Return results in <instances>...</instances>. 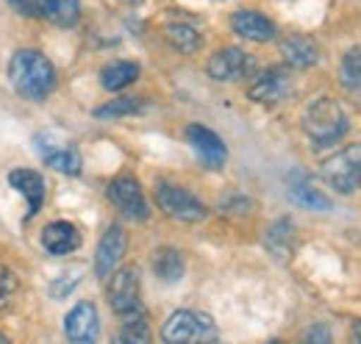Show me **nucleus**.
Returning a JSON list of instances; mask_svg holds the SVG:
<instances>
[{
    "label": "nucleus",
    "mask_w": 361,
    "mask_h": 344,
    "mask_svg": "<svg viewBox=\"0 0 361 344\" xmlns=\"http://www.w3.org/2000/svg\"><path fill=\"white\" fill-rule=\"evenodd\" d=\"M8 81L25 100H45L56 89V67L45 53L23 47L8 59Z\"/></svg>",
    "instance_id": "f257e3e1"
},
{
    "label": "nucleus",
    "mask_w": 361,
    "mask_h": 344,
    "mask_svg": "<svg viewBox=\"0 0 361 344\" xmlns=\"http://www.w3.org/2000/svg\"><path fill=\"white\" fill-rule=\"evenodd\" d=\"M303 130L314 142V147H331L350 130V117L339 100L319 97L303 114Z\"/></svg>",
    "instance_id": "f03ea898"
},
{
    "label": "nucleus",
    "mask_w": 361,
    "mask_h": 344,
    "mask_svg": "<svg viewBox=\"0 0 361 344\" xmlns=\"http://www.w3.org/2000/svg\"><path fill=\"white\" fill-rule=\"evenodd\" d=\"M161 339L164 344H214L217 325L203 311L180 308L176 314H170L167 322L161 325Z\"/></svg>",
    "instance_id": "7ed1b4c3"
},
{
    "label": "nucleus",
    "mask_w": 361,
    "mask_h": 344,
    "mask_svg": "<svg viewBox=\"0 0 361 344\" xmlns=\"http://www.w3.org/2000/svg\"><path fill=\"white\" fill-rule=\"evenodd\" d=\"M106 297L109 305L117 317L123 319H134L142 317L145 308H142V283H139V269L136 266H123L117 269L109 283H106Z\"/></svg>",
    "instance_id": "20e7f679"
},
{
    "label": "nucleus",
    "mask_w": 361,
    "mask_h": 344,
    "mask_svg": "<svg viewBox=\"0 0 361 344\" xmlns=\"http://www.w3.org/2000/svg\"><path fill=\"white\" fill-rule=\"evenodd\" d=\"M322 180L339 192V195H353L361 189V142L350 145L334 156H328V161H322Z\"/></svg>",
    "instance_id": "39448f33"
},
{
    "label": "nucleus",
    "mask_w": 361,
    "mask_h": 344,
    "mask_svg": "<svg viewBox=\"0 0 361 344\" xmlns=\"http://www.w3.org/2000/svg\"><path fill=\"white\" fill-rule=\"evenodd\" d=\"M156 203L167 216L178 222H203L209 216V209L183 186L176 183H159L156 186Z\"/></svg>",
    "instance_id": "423d86ee"
},
{
    "label": "nucleus",
    "mask_w": 361,
    "mask_h": 344,
    "mask_svg": "<svg viewBox=\"0 0 361 344\" xmlns=\"http://www.w3.org/2000/svg\"><path fill=\"white\" fill-rule=\"evenodd\" d=\"M109 200L111 206L131 222H145L150 216V209H147V200H145V192L139 186L134 175H117L111 183H109Z\"/></svg>",
    "instance_id": "0eeeda50"
},
{
    "label": "nucleus",
    "mask_w": 361,
    "mask_h": 344,
    "mask_svg": "<svg viewBox=\"0 0 361 344\" xmlns=\"http://www.w3.org/2000/svg\"><path fill=\"white\" fill-rule=\"evenodd\" d=\"M64 336L70 344H97V339H100V314H97L94 302H75L67 311Z\"/></svg>",
    "instance_id": "6e6552de"
},
{
    "label": "nucleus",
    "mask_w": 361,
    "mask_h": 344,
    "mask_svg": "<svg viewBox=\"0 0 361 344\" xmlns=\"http://www.w3.org/2000/svg\"><path fill=\"white\" fill-rule=\"evenodd\" d=\"M126 250H128L126 231L120 225H109L106 233L97 242V250H94V275L100 281H109L117 272V266H120V261L126 256Z\"/></svg>",
    "instance_id": "1a4fd4ad"
},
{
    "label": "nucleus",
    "mask_w": 361,
    "mask_h": 344,
    "mask_svg": "<svg viewBox=\"0 0 361 344\" xmlns=\"http://www.w3.org/2000/svg\"><path fill=\"white\" fill-rule=\"evenodd\" d=\"M186 142H189V147L195 150V156L200 159V164L203 167H209V170H223L228 161V147L226 142L214 133L212 128H206V125H189L186 128Z\"/></svg>",
    "instance_id": "9d476101"
},
{
    "label": "nucleus",
    "mask_w": 361,
    "mask_h": 344,
    "mask_svg": "<svg viewBox=\"0 0 361 344\" xmlns=\"http://www.w3.org/2000/svg\"><path fill=\"white\" fill-rule=\"evenodd\" d=\"M250 67H253V59L242 47H223L209 59L206 73L220 84H233V81H242L250 73Z\"/></svg>",
    "instance_id": "9b49d317"
},
{
    "label": "nucleus",
    "mask_w": 361,
    "mask_h": 344,
    "mask_svg": "<svg viewBox=\"0 0 361 344\" xmlns=\"http://www.w3.org/2000/svg\"><path fill=\"white\" fill-rule=\"evenodd\" d=\"M37 150H39L42 161L50 170L64 172V175H78L81 172V153L73 145L53 139L50 133H39L37 136Z\"/></svg>",
    "instance_id": "f8f14e48"
},
{
    "label": "nucleus",
    "mask_w": 361,
    "mask_h": 344,
    "mask_svg": "<svg viewBox=\"0 0 361 344\" xmlns=\"http://www.w3.org/2000/svg\"><path fill=\"white\" fill-rule=\"evenodd\" d=\"M292 92V78L283 67H270L264 70L262 75H256V81L247 89V97L256 100V103H264V106H272V103H281L286 94Z\"/></svg>",
    "instance_id": "ddd939ff"
},
{
    "label": "nucleus",
    "mask_w": 361,
    "mask_h": 344,
    "mask_svg": "<svg viewBox=\"0 0 361 344\" xmlns=\"http://www.w3.org/2000/svg\"><path fill=\"white\" fill-rule=\"evenodd\" d=\"M231 28L242 39H250V42H270V39H275V23L270 17H264L262 11H253V8L233 11L231 14Z\"/></svg>",
    "instance_id": "4468645a"
},
{
    "label": "nucleus",
    "mask_w": 361,
    "mask_h": 344,
    "mask_svg": "<svg viewBox=\"0 0 361 344\" xmlns=\"http://www.w3.org/2000/svg\"><path fill=\"white\" fill-rule=\"evenodd\" d=\"M8 183L25 197V206H28L25 219H34V216L39 214V209H42V200H45V180H42V175L37 170L20 167V170L8 172Z\"/></svg>",
    "instance_id": "2eb2a0df"
},
{
    "label": "nucleus",
    "mask_w": 361,
    "mask_h": 344,
    "mask_svg": "<svg viewBox=\"0 0 361 344\" xmlns=\"http://www.w3.org/2000/svg\"><path fill=\"white\" fill-rule=\"evenodd\" d=\"M42 247L50 256H70L81 247V231L73 222H50L42 231Z\"/></svg>",
    "instance_id": "dca6fc26"
},
{
    "label": "nucleus",
    "mask_w": 361,
    "mask_h": 344,
    "mask_svg": "<svg viewBox=\"0 0 361 344\" xmlns=\"http://www.w3.org/2000/svg\"><path fill=\"white\" fill-rule=\"evenodd\" d=\"M281 56L289 67L295 70H309L319 61V47L312 37H303V34H292L281 42Z\"/></svg>",
    "instance_id": "f3484780"
},
{
    "label": "nucleus",
    "mask_w": 361,
    "mask_h": 344,
    "mask_svg": "<svg viewBox=\"0 0 361 344\" xmlns=\"http://www.w3.org/2000/svg\"><path fill=\"white\" fill-rule=\"evenodd\" d=\"M42 17L59 28H73L81 17V0H39Z\"/></svg>",
    "instance_id": "a211bd4d"
},
{
    "label": "nucleus",
    "mask_w": 361,
    "mask_h": 344,
    "mask_svg": "<svg viewBox=\"0 0 361 344\" xmlns=\"http://www.w3.org/2000/svg\"><path fill=\"white\" fill-rule=\"evenodd\" d=\"M183 269H186V264H183L180 250H176V247H159L153 253V272H156L159 281L178 283L180 278H183Z\"/></svg>",
    "instance_id": "6ab92c4d"
},
{
    "label": "nucleus",
    "mask_w": 361,
    "mask_h": 344,
    "mask_svg": "<svg viewBox=\"0 0 361 344\" xmlns=\"http://www.w3.org/2000/svg\"><path fill=\"white\" fill-rule=\"evenodd\" d=\"M289 197L300 206V209H309V211H328L331 209V200L314 189L312 183H309V178H292V183H289Z\"/></svg>",
    "instance_id": "aec40b11"
},
{
    "label": "nucleus",
    "mask_w": 361,
    "mask_h": 344,
    "mask_svg": "<svg viewBox=\"0 0 361 344\" xmlns=\"http://www.w3.org/2000/svg\"><path fill=\"white\" fill-rule=\"evenodd\" d=\"M136 78H139V64L134 61H111L100 73V84L109 92H123L126 86L134 84Z\"/></svg>",
    "instance_id": "412c9836"
},
{
    "label": "nucleus",
    "mask_w": 361,
    "mask_h": 344,
    "mask_svg": "<svg viewBox=\"0 0 361 344\" xmlns=\"http://www.w3.org/2000/svg\"><path fill=\"white\" fill-rule=\"evenodd\" d=\"M267 250H270L275 258H281V261H286V258L292 256V247H295V228H292V222L289 219H281V222H275L270 231H267Z\"/></svg>",
    "instance_id": "4be33fe9"
},
{
    "label": "nucleus",
    "mask_w": 361,
    "mask_h": 344,
    "mask_svg": "<svg viewBox=\"0 0 361 344\" xmlns=\"http://www.w3.org/2000/svg\"><path fill=\"white\" fill-rule=\"evenodd\" d=\"M164 37H167V42L173 44L178 53H197L200 50V44H203V37H200V31H195L192 25H186V23H173V25H167L164 28Z\"/></svg>",
    "instance_id": "5701e85b"
},
{
    "label": "nucleus",
    "mask_w": 361,
    "mask_h": 344,
    "mask_svg": "<svg viewBox=\"0 0 361 344\" xmlns=\"http://www.w3.org/2000/svg\"><path fill=\"white\" fill-rule=\"evenodd\" d=\"M150 325H147V317H134V319H126L120 325V331L114 333L111 344H150Z\"/></svg>",
    "instance_id": "b1692460"
},
{
    "label": "nucleus",
    "mask_w": 361,
    "mask_h": 344,
    "mask_svg": "<svg viewBox=\"0 0 361 344\" xmlns=\"http://www.w3.org/2000/svg\"><path fill=\"white\" fill-rule=\"evenodd\" d=\"M339 81L350 92H361V47H350L339 64Z\"/></svg>",
    "instance_id": "393cba45"
},
{
    "label": "nucleus",
    "mask_w": 361,
    "mask_h": 344,
    "mask_svg": "<svg viewBox=\"0 0 361 344\" xmlns=\"http://www.w3.org/2000/svg\"><path fill=\"white\" fill-rule=\"evenodd\" d=\"M145 109V100L142 97H117L100 109H94V117L97 120H114V117H131V114H139Z\"/></svg>",
    "instance_id": "a878e982"
},
{
    "label": "nucleus",
    "mask_w": 361,
    "mask_h": 344,
    "mask_svg": "<svg viewBox=\"0 0 361 344\" xmlns=\"http://www.w3.org/2000/svg\"><path fill=\"white\" fill-rule=\"evenodd\" d=\"M17 289H20V281H17V272H14L11 266H6V264H0V308H6L8 302L14 300V295H17Z\"/></svg>",
    "instance_id": "bb28decb"
},
{
    "label": "nucleus",
    "mask_w": 361,
    "mask_h": 344,
    "mask_svg": "<svg viewBox=\"0 0 361 344\" xmlns=\"http://www.w3.org/2000/svg\"><path fill=\"white\" fill-rule=\"evenodd\" d=\"M78 281H81V272H64V275H59V278L53 281L50 295H53V297H67V295H70V289H75V286H78Z\"/></svg>",
    "instance_id": "cd10ccee"
},
{
    "label": "nucleus",
    "mask_w": 361,
    "mask_h": 344,
    "mask_svg": "<svg viewBox=\"0 0 361 344\" xmlns=\"http://www.w3.org/2000/svg\"><path fill=\"white\" fill-rule=\"evenodd\" d=\"M303 344H334V333H331V328H328L325 322H314V325L306 331Z\"/></svg>",
    "instance_id": "c85d7f7f"
},
{
    "label": "nucleus",
    "mask_w": 361,
    "mask_h": 344,
    "mask_svg": "<svg viewBox=\"0 0 361 344\" xmlns=\"http://www.w3.org/2000/svg\"><path fill=\"white\" fill-rule=\"evenodd\" d=\"M8 6H11L17 14H23V17H42L39 0H8Z\"/></svg>",
    "instance_id": "c756f323"
},
{
    "label": "nucleus",
    "mask_w": 361,
    "mask_h": 344,
    "mask_svg": "<svg viewBox=\"0 0 361 344\" xmlns=\"http://www.w3.org/2000/svg\"><path fill=\"white\" fill-rule=\"evenodd\" d=\"M350 344H361V319H356L350 328Z\"/></svg>",
    "instance_id": "7c9ffc66"
},
{
    "label": "nucleus",
    "mask_w": 361,
    "mask_h": 344,
    "mask_svg": "<svg viewBox=\"0 0 361 344\" xmlns=\"http://www.w3.org/2000/svg\"><path fill=\"white\" fill-rule=\"evenodd\" d=\"M0 344H8V339H6V336H3V333H0Z\"/></svg>",
    "instance_id": "2f4dec72"
},
{
    "label": "nucleus",
    "mask_w": 361,
    "mask_h": 344,
    "mask_svg": "<svg viewBox=\"0 0 361 344\" xmlns=\"http://www.w3.org/2000/svg\"><path fill=\"white\" fill-rule=\"evenodd\" d=\"M270 344H281V342H270Z\"/></svg>",
    "instance_id": "473e14b6"
}]
</instances>
